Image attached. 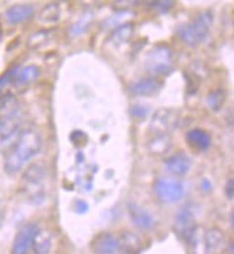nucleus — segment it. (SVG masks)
Here are the masks:
<instances>
[{
    "label": "nucleus",
    "instance_id": "39448f33",
    "mask_svg": "<svg viewBox=\"0 0 234 254\" xmlns=\"http://www.w3.org/2000/svg\"><path fill=\"white\" fill-rule=\"evenodd\" d=\"M175 67L173 62V50L167 45H156L146 55L144 69L152 74H170Z\"/></svg>",
    "mask_w": 234,
    "mask_h": 254
},
{
    "label": "nucleus",
    "instance_id": "ddd939ff",
    "mask_svg": "<svg viewBox=\"0 0 234 254\" xmlns=\"http://www.w3.org/2000/svg\"><path fill=\"white\" fill-rule=\"evenodd\" d=\"M143 250V242L140 236L133 231H124L118 236V253L140 254Z\"/></svg>",
    "mask_w": 234,
    "mask_h": 254
},
{
    "label": "nucleus",
    "instance_id": "a878e982",
    "mask_svg": "<svg viewBox=\"0 0 234 254\" xmlns=\"http://www.w3.org/2000/svg\"><path fill=\"white\" fill-rule=\"evenodd\" d=\"M47 39V32L46 30H40V32H37L35 35H32L29 37V42H27V45L29 47H39L42 46L45 42H46Z\"/></svg>",
    "mask_w": 234,
    "mask_h": 254
},
{
    "label": "nucleus",
    "instance_id": "f3484780",
    "mask_svg": "<svg viewBox=\"0 0 234 254\" xmlns=\"http://www.w3.org/2000/svg\"><path fill=\"white\" fill-rule=\"evenodd\" d=\"M53 243V233L49 229H37L32 244V250L35 254H47L52 249Z\"/></svg>",
    "mask_w": 234,
    "mask_h": 254
},
{
    "label": "nucleus",
    "instance_id": "0eeeda50",
    "mask_svg": "<svg viewBox=\"0 0 234 254\" xmlns=\"http://www.w3.org/2000/svg\"><path fill=\"white\" fill-rule=\"evenodd\" d=\"M180 116L173 109H159L150 120V130L154 134H167L178 126Z\"/></svg>",
    "mask_w": 234,
    "mask_h": 254
},
{
    "label": "nucleus",
    "instance_id": "b1692460",
    "mask_svg": "<svg viewBox=\"0 0 234 254\" xmlns=\"http://www.w3.org/2000/svg\"><path fill=\"white\" fill-rule=\"evenodd\" d=\"M92 19H93L92 13H86V14H83L82 17H80L76 23L71 24L70 35L73 36V37H74V36L82 35L83 32H86V30L89 29V26H90V23H92Z\"/></svg>",
    "mask_w": 234,
    "mask_h": 254
},
{
    "label": "nucleus",
    "instance_id": "412c9836",
    "mask_svg": "<svg viewBox=\"0 0 234 254\" xmlns=\"http://www.w3.org/2000/svg\"><path fill=\"white\" fill-rule=\"evenodd\" d=\"M172 139L169 134H156L147 144L149 151L152 153L153 156H162L166 154L167 151H170L172 149Z\"/></svg>",
    "mask_w": 234,
    "mask_h": 254
},
{
    "label": "nucleus",
    "instance_id": "9d476101",
    "mask_svg": "<svg viewBox=\"0 0 234 254\" xmlns=\"http://www.w3.org/2000/svg\"><path fill=\"white\" fill-rule=\"evenodd\" d=\"M94 254H116L118 252V237L110 231L97 234L90 243Z\"/></svg>",
    "mask_w": 234,
    "mask_h": 254
},
{
    "label": "nucleus",
    "instance_id": "c756f323",
    "mask_svg": "<svg viewBox=\"0 0 234 254\" xmlns=\"http://www.w3.org/2000/svg\"><path fill=\"white\" fill-rule=\"evenodd\" d=\"M154 4V7L157 9V10H160V12H169L172 7H173V4H175V1H156V3H153Z\"/></svg>",
    "mask_w": 234,
    "mask_h": 254
},
{
    "label": "nucleus",
    "instance_id": "393cba45",
    "mask_svg": "<svg viewBox=\"0 0 234 254\" xmlns=\"http://www.w3.org/2000/svg\"><path fill=\"white\" fill-rule=\"evenodd\" d=\"M224 102H226V93L223 90H213L207 96V106L214 112L220 110Z\"/></svg>",
    "mask_w": 234,
    "mask_h": 254
},
{
    "label": "nucleus",
    "instance_id": "a211bd4d",
    "mask_svg": "<svg viewBox=\"0 0 234 254\" xmlns=\"http://www.w3.org/2000/svg\"><path fill=\"white\" fill-rule=\"evenodd\" d=\"M204 242H206L207 252H217L226 246L224 244L226 237H224L223 230H220L219 227H210L204 231Z\"/></svg>",
    "mask_w": 234,
    "mask_h": 254
},
{
    "label": "nucleus",
    "instance_id": "9b49d317",
    "mask_svg": "<svg viewBox=\"0 0 234 254\" xmlns=\"http://www.w3.org/2000/svg\"><path fill=\"white\" fill-rule=\"evenodd\" d=\"M164 169L170 174L183 176L191 169V159L184 151H176L164 160Z\"/></svg>",
    "mask_w": 234,
    "mask_h": 254
},
{
    "label": "nucleus",
    "instance_id": "2eb2a0df",
    "mask_svg": "<svg viewBox=\"0 0 234 254\" xmlns=\"http://www.w3.org/2000/svg\"><path fill=\"white\" fill-rule=\"evenodd\" d=\"M186 141L190 147H193L194 150L204 151L210 147L211 144V136L209 131H206L204 128H191L186 133Z\"/></svg>",
    "mask_w": 234,
    "mask_h": 254
},
{
    "label": "nucleus",
    "instance_id": "5701e85b",
    "mask_svg": "<svg viewBox=\"0 0 234 254\" xmlns=\"http://www.w3.org/2000/svg\"><path fill=\"white\" fill-rule=\"evenodd\" d=\"M58 19H60V6H58V3H49V4H46L37 16V20L40 23L45 24L56 23Z\"/></svg>",
    "mask_w": 234,
    "mask_h": 254
},
{
    "label": "nucleus",
    "instance_id": "f257e3e1",
    "mask_svg": "<svg viewBox=\"0 0 234 254\" xmlns=\"http://www.w3.org/2000/svg\"><path fill=\"white\" fill-rule=\"evenodd\" d=\"M42 149V136L36 128H24L14 140L10 150L4 159V172L16 174L23 170L24 166L30 162Z\"/></svg>",
    "mask_w": 234,
    "mask_h": 254
},
{
    "label": "nucleus",
    "instance_id": "20e7f679",
    "mask_svg": "<svg viewBox=\"0 0 234 254\" xmlns=\"http://www.w3.org/2000/svg\"><path fill=\"white\" fill-rule=\"evenodd\" d=\"M47 170L42 163L30 164L22 176V187L32 203H42L45 200V182Z\"/></svg>",
    "mask_w": 234,
    "mask_h": 254
},
{
    "label": "nucleus",
    "instance_id": "473e14b6",
    "mask_svg": "<svg viewBox=\"0 0 234 254\" xmlns=\"http://www.w3.org/2000/svg\"><path fill=\"white\" fill-rule=\"evenodd\" d=\"M229 254H233V243H229Z\"/></svg>",
    "mask_w": 234,
    "mask_h": 254
},
{
    "label": "nucleus",
    "instance_id": "6ab92c4d",
    "mask_svg": "<svg viewBox=\"0 0 234 254\" xmlns=\"http://www.w3.org/2000/svg\"><path fill=\"white\" fill-rule=\"evenodd\" d=\"M39 76H40V69L36 64H29V66H24V67H19L17 71H16L13 84L26 86V84L33 83Z\"/></svg>",
    "mask_w": 234,
    "mask_h": 254
},
{
    "label": "nucleus",
    "instance_id": "aec40b11",
    "mask_svg": "<svg viewBox=\"0 0 234 254\" xmlns=\"http://www.w3.org/2000/svg\"><path fill=\"white\" fill-rule=\"evenodd\" d=\"M134 35V26L131 23H123L117 26L116 29L109 36V42L115 46L124 45L126 42H129L130 39Z\"/></svg>",
    "mask_w": 234,
    "mask_h": 254
},
{
    "label": "nucleus",
    "instance_id": "423d86ee",
    "mask_svg": "<svg viewBox=\"0 0 234 254\" xmlns=\"http://www.w3.org/2000/svg\"><path fill=\"white\" fill-rule=\"evenodd\" d=\"M153 189H154L156 196L159 197V200L166 204H173V203L180 201L186 193L183 183L178 179L170 177V176L157 177Z\"/></svg>",
    "mask_w": 234,
    "mask_h": 254
},
{
    "label": "nucleus",
    "instance_id": "7ed1b4c3",
    "mask_svg": "<svg viewBox=\"0 0 234 254\" xmlns=\"http://www.w3.org/2000/svg\"><path fill=\"white\" fill-rule=\"evenodd\" d=\"M213 20H214V16L209 10L199 13L194 20L181 24L177 29L178 37L187 46H197L201 42H204L206 37L209 36Z\"/></svg>",
    "mask_w": 234,
    "mask_h": 254
},
{
    "label": "nucleus",
    "instance_id": "2f4dec72",
    "mask_svg": "<svg viewBox=\"0 0 234 254\" xmlns=\"http://www.w3.org/2000/svg\"><path fill=\"white\" fill-rule=\"evenodd\" d=\"M200 189H203L204 191H209L211 189V183L209 179H203L201 182H200Z\"/></svg>",
    "mask_w": 234,
    "mask_h": 254
},
{
    "label": "nucleus",
    "instance_id": "1a4fd4ad",
    "mask_svg": "<svg viewBox=\"0 0 234 254\" xmlns=\"http://www.w3.org/2000/svg\"><path fill=\"white\" fill-rule=\"evenodd\" d=\"M194 214L190 206H183L175 216V231L176 234L184 240H187L191 231L196 229Z\"/></svg>",
    "mask_w": 234,
    "mask_h": 254
},
{
    "label": "nucleus",
    "instance_id": "4be33fe9",
    "mask_svg": "<svg viewBox=\"0 0 234 254\" xmlns=\"http://www.w3.org/2000/svg\"><path fill=\"white\" fill-rule=\"evenodd\" d=\"M188 247L191 254H207V247H206V242H204V230L200 229L199 226H196V229L191 231V234L187 239Z\"/></svg>",
    "mask_w": 234,
    "mask_h": 254
},
{
    "label": "nucleus",
    "instance_id": "dca6fc26",
    "mask_svg": "<svg viewBox=\"0 0 234 254\" xmlns=\"http://www.w3.org/2000/svg\"><path fill=\"white\" fill-rule=\"evenodd\" d=\"M160 89H162V83L156 77H141V79L133 81L130 86L131 93H134L137 96H153V94L160 92Z\"/></svg>",
    "mask_w": 234,
    "mask_h": 254
},
{
    "label": "nucleus",
    "instance_id": "4468645a",
    "mask_svg": "<svg viewBox=\"0 0 234 254\" xmlns=\"http://www.w3.org/2000/svg\"><path fill=\"white\" fill-rule=\"evenodd\" d=\"M35 14V7L32 4H14L4 12V20L9 24H17L29 20Z\"/></svg>",
    "mask_w": 234,
    "mask_h": 254
},
{
    "label": "nucleus",
    "instance_id": "f03ea898",
    "mask_svg": "<svg viewBox=\"0 0 234 254\" xmlns=\"http://www.w3.org/2000/svg\"><path fill=\"white\" fill-rule=\"evenodd\" d=\"M22 125V107L10 93L0 97V141L9 143L17 139Z\"/></svg>",
    "mask_w": 234,
    "mask_h": 254
},
{
    "label": "nucleus",
    "instance_id": "bb28decb",
    "mask_svg": "<svg viewBox=\"0 0 234 254\" xmlns=\"http://www.w3.org/2000/svg\"><path fill=\"white\" fill-rule=\"evenodd\" d=\"M17 66H14L12 69H9L6 73H3V76H0V90L4 89L7 84H12L14 80V76H16V71H17Z\"/></svg>",
    "mask_w": 234,
    "mask_h": 254
},
{
    "label": "nucleus",
    "instance_id": "c85d7f7f",
    "mask_svg": "<svg viewBox=\"0 0 234 254\" xmlns=\"http://www.w3.org/2000/svg\"><path fill=\"white\" fill-rule=\"evenodd\" d=\"M147 112H149L147 106H140V104L131 106V115L134 117H144L147 115Z\"/></svg>",
    "mask_w": 234,
    "mask_h": 254
},
{
    "label": "nucleus",
    "instance_id": "f8f14e48",
    "mask_svg": "<svg viewBox=\"0 0 234 254\" xmlns=\"http://www.w3.org/2000/svg\"><path fill=\"white\" fill-rule=\"evenodd\" d=\"M127 211H129L133 224L139 227L140 230H150L154 226V217L152 216V213L140 204L130 201L127 204Z\"/></svg>",
    "mask_w": 234,
    "mask_h": 254
},
{
    "label": "nucleus",
    "instance_id": "6e6552de",
    "mask_svg": "<svg viewBox=\"0 0 234 254\" xmlns=\"http://www.w3.org/2000/svg\"><path fill=\"white\" fill-rule=\"evenodd\" d=\"M39 226L36 223H27L23 224L14 236L12 246V254H27L32 249L33 239Z\"/></svg>",
    "mask_w": 234,
    "mask_h": 254
},
{
    "label": "nucleus",
    "instance_id": "7c9ffc66",
    "mask_svg": "<svg viewBox=\"0 0 234 254\" xmlns=\"http://www.w3.org/2000/svg\"><path fill=\"white\" fill-rule=\"evenodd\" d=\"M224 194L229 200H233L234 197V180L233 179H229L227 185L224 187Z\"/></svg>",
    "mask_w": 234,
    "mask_h": 254
},
{
    "label": "nucleus",
    "instance_id": "cd10ccee",
    "mask_svg": "<svg viewBox=\"0 0 234 254\" xmlns=\"http://www.w3.org/2000/svg\"><path fill=\"white\" fill-rule=\"evenodd\" d=\"M74 211H76L77 214H86V213L89 211V204H87L84 200L79 198V200L74 201Z\"/></svg>",
    "mask_w": 234,
    "mask_h": 254
}]
</instances>
